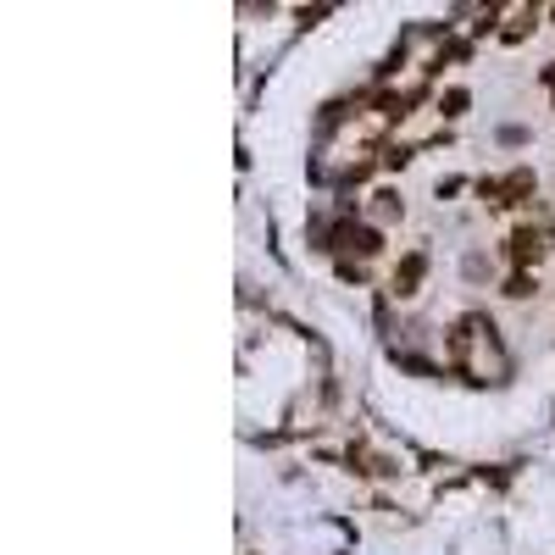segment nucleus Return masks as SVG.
Listing matches in <instances>:
<instances>
[{"instance_id": "6e6552de", "label": "nucleus", "mask_w": 555, "mask_h": 555, "mask_svg": "<svg viewBox=\"0 0 555 555\" xmlns=\"http://www.w3.org/2000/svg\"><path fill=\"white\" fill-rule=\"evenodd\" d=\"M550 244H555V234H550Z\"/></svg>"}, {"instance_id": "423d86ee", "label": "nucleus", "mask_w": 555, "mask_h": 555, "mask_svg": "<svg viewBox=\"0 0 555 555\" xmlns=\"http://www.w3.org/2000/svg\"><path fill=\"white\" fill-rule=\"evenodd\" d=\"M373 200H378V205H373V212H378V217H383V222H395V217H405V200H400V195H395V189H378V195H373Z\"/></svg>"}, {"instance_id": "20e7f679", "label": "nucleus", "mask_w": 555, "mask_h": 555, "mask_svg": "<svg viewBox=\"0 0 555 555\" xmlns=\"http://www.w3.org/2000/svg\"><path fill=\"white\" fill-rule=\"evenodd\" d=\"M511 17H517V23H511V28H500V39H505V45H517V39H522L533 23H539V6H522V12H511Z\"/></svg>"}, {"instance_id": "f03ea898", "label": "nucleus", "mask_w": 555, "mask_h": 555, "mask_svg": "<svg viewBox=\"0 0 555 555\" xmlns=\"http://www.w3.org/2000/svg\"><path fill=\"white\" fill-rule=\"evenodd\" d=\"M422 273H428V251H411V256L395 266V295L411 300V295H417V283H422Z\"/></svg>"}, {"instance_id": "0eeeda50", "label": "nucleus", "mask_w": 555, "mask_h": 555, "mask_svg": "<svg viewBox=\"0 0 555 555\" xmlns=\"http://www.w3.org/2000/svg\"><path fill=\"white\" fill-rule=\"evenodd\" d=\"M466 112V89H444L439 95V117H461Z\"/></svg>"}, {"instance_id": "7ed1b4c3", "label": "nucleus", "mask_w": 555, "mask_h": 555, "mask_svg": "<svg viewBox=\"0 0 555 555\" xmlns=\"http://www.w3.org/2000/svg\"><path fill=\"white\" fill-rule=\"evenodd\" d=\"M344 239H351V251H361V256H378V251H383V234L373 228V222H361V228H344Z\"/></svg>"}, {"instance_id": "39448f33", "label": "nucleus", "mask_w": 555, "mask_h": 555, "mask_svg": "<svg viewBox=\"0 0 555 555\" xmlns=\"http://www.w3.org/2000/svg\"><path fill=\"white\" fill-rule=\"evenodd\" d=\"M528 295H539V278L533 273H511L505 278V300H528Z\"/></svg>"}, {"instance_id": "f257e3e1", "label": "nucleus", "mask_w": 555, "mask_h": 555, "mask_svg": "<svg viewBox=\"0 0 555 555\" xmlns=\"http://www.w3.org/2000/svg\"><path fill=\"white\" fill-rule=\"evenodd\" d=\"M539 256H544V234L533 228V222H522V228H511V234H505V261L517 266V273L539 266Z\"/></svg>"}]
</instances>
